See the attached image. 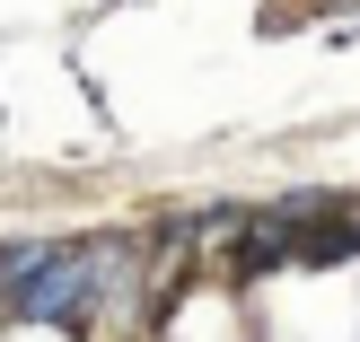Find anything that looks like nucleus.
<instances>
[{
	"instance_id": "obj_1",
	"label": "nucleus",
	"mask_w": 360,
	"mask_h": 342,
	"mask_svg": "<svg viewBox=\"0 0 360 342\" xmlns=\"http://www.w3.org/2000/svg\"><path fill=\"white\" fill-rule=\"evenodd\" d=\"M123 272V246H44V263H27L9 290L18 316H53V325H70V316L88 308V298H105Z\"/></svg>"
}]
</instances>
